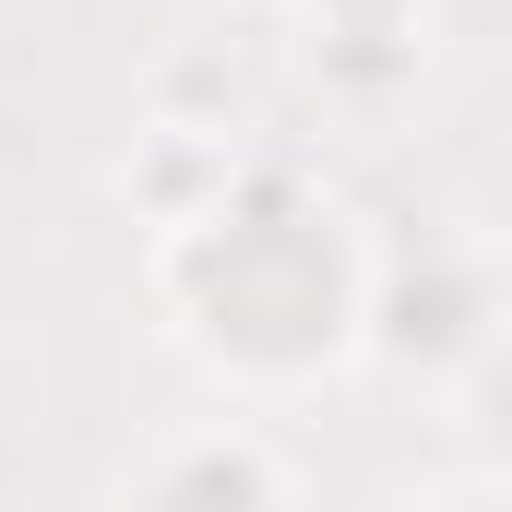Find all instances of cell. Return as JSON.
Instances as JSON below:
<instances>
[{
    "label": "cell",
    "instance_id": "6da1fadb",
    "mask_svg": "<svg viewBox=\"0 0 512 512\" xmlns=\"http://www.w3.org/2000/svg\"><path fill=\"white\" fill-rule=\"evenodd\" d=\"M370 334H382V358H429V370H465V358H489L512 334V298L477 274V251H417V274L370 298Z\"/></svg>",
    "mask_w": 512,
    "mask_h": 512
},
{
    "label": "cell",
    "instance_id": "7a4b0ae2",
    "mask_svg": "<svg viewBox=\"0 0 512 512\" xmlns=\"http://www.w3.org/2000/svg\"><path fill=\"white\" fill-rule=\"evenodd\" d=\"M143 489H155V501H215V489H251V501H286V489H298V465H274L262 441H191V453L143 465Z\"/></svg>",
    "mask_w": 512,
    "mask_h": 512
}]
</instances>
